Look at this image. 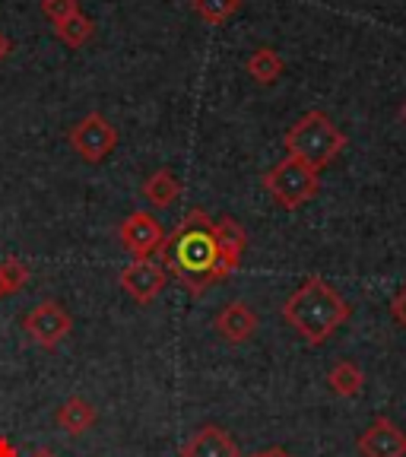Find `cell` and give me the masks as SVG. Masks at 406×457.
<instances>
[{
  "instance_id": "cell-1",
  "label": "cell",
  "mask_w": 406,
  "mask_h": 457,
  "mask_svg": "<svg viewBox=\"0 0 406 457\" xmlns=\"http://www.w3.org/2000/svg\"><path fill=\"white\" fill-rule=\"evenodd\" d=\"M159 254H162L165 273H171L191 295H203L216 283L232 277L242 264V257L220 251L213 220L203 210H191L178 222V228L165 236Z\"/></svg>"
},
{
  "instance_id": "cell-2",
  "label": "cell",
  "mask_w": 406,
  "mask_h": 457,
  "mask_svg": "<svg viewBox=\"0 0 406 457\" xmlns=\"http://www.w3.org/2000/svg\"><path fill=\"white\" fill-rule=\"evenodd\" d=\"M350 302L321 277H308L283 305L286 324L311 346L327 343L343 324L350 321Z\"/></svg>"
},
{
  "instance_id": "cell-3",
  "label": "cell",
  "mask_w": 406,
  "mask_h": 457,
  "mask_svg": "<svg viewBox=\"0 0 406 457\" xmlns=\"http://www.w3.org/2000/svg\"><path fill=\"white\" fill-rule=\"evenodd\" d=\"M286 153L299 162L311 165L314 171L327 169L343 150H346V134L330 121L324 112H305L283 137Z\"/></svg>"
},
{
  "instance_id": "cell-4",
  "label": "cell",
  "mask_w": 406,
  "mask_h": 457,
  "mask_svg": "<svg viewBox=\"0 0 406 457\" xmlns=\"http://www.w3.org/2000/svg\"><path fill=\"white\" fill-rule=\"evenodd\" d=\"M264 187L283 210H299L302 204H308L311 197H318L321 191V179L311 165L299 162V159L286 156L279 165H273L264 175Z\"/></svg>"
},
{
  "instance_id": "cell-5",
  "label": "cell",
  "mask_w": 406,
  "mask_h": 457,
  "mask_svg": "<svg viewBox=\"0 0 406 457\" xmlns=\"http://www.w3.org/2000/svg\"><path fill=\"white\" fill-rule=\"evenodd\" d=\"M67 140H70L73 153H77L83 162L99 165L102 159L112 156L114 146H118V130H114V124L108 121L105 114L93 112V114H86L83 121L73 124Z\"/></svg>"
},
{
  "instance_id": "cell-6",
  "label": "cell",
  "mask_w": 406,
  "mask_h": 457,
  "mask_svg": "<svg viewBox=\"0 0 406 457\" xmlns=\"http://www.w3.org/2000/svg\"><path fill=\"white\" fill-rule=\"evenodd\" d=\"M73 328V318L61 302H42L22 318V330L38 343L42 350H54L57 343H64Z\"/></svg>"
},
{
  "instance_id": "cell-7",
  "label": "cell",
  "mask_w": 406,
  "mask_h": 457,
  "mask_svg": "<svg viewBox=\"0 0 406 457\" xmlns=\"http://www.w3.org/2000/svg\"><path fill=\"white\" fill-rule=\"evenodd\" d=\"M165 286H169V273L153 257H137L134 264L121 270V289L137 305H150Z\"/></svg>"
},
{
  "instance_id": "cell-8",
  "label": "cell",
  "mask_w": 406,
  "mask_h": 457,
  "mask_svg": "<svg viewBox=\"0 0 406 457\" xmlns=\"http://www.w3.org/2000/svg\"><path fill=\"white\" fill-rule=\"evenodd\" d=\"M118 236H121V245L134 257H150V254H156V251L162 248L165 228L153 213H146V210H137V213H130L128 220L121 222Z\"/></svg>"
},
{
  "instance_id": "cell-9",
  "label": "cell",
  "mask_w": 406,
  "mask_h": 457,
  "mask_svg": "<svg viewBox=\"0 0 406 457\" xmlns=\"http://www.w3.org/2000/svg\"><path fill=\"white\" fill-rule=\"evenodd\" d=\"M362 457H406V432L387 416H378L356 442Z\"/></svg>"
},
{
  "instance_id": "cell-10",
  "label": "cell",
  "mask_w": 406,
  "mask_h": 457,
  "mask_svg": "<svg viewBox=\"0 0 406 457\" xmlns=\"http://www.w3.org/2000/svg\"><path fill=\"white\" fill-rule=\"evenodd\" d=\"M181 457H242L236 438L228 436L222 426H200L185 445Z\"/></svg>"
},
{
  "instance_id": "cell-11",
  "label": "cell",
  "mask_w": 406,
  "mask_h": 457,
  "mask_svg": "<svg viewBox=\"0 0 406 457\" xmlns=\"http://www.w3.org/2000/svg\"><path fill=\"white\" fill-rule=\"evenodd\" d=\"M216 334L222 337L226 343H248L251 337L257 334V314L251 312V305H244V302H232V305H226L220 314H216Z\"/></svg>"
},
{
  "instance_id": "cell-12",
  "label": "cell",
  "mask_w": 406,
  "mask_h": 457,
  "mask_svg": "<svg viewBox=\"0 0 406 457\" xmlns=\"http://www.w3.org/2000/svg\"><path fill=\"white\" fill-rule=\"evenodd\" d=\"M181 191H185V185H181V179L171 169H156L150 179L143 181V197H146V204H153L159 210H169L181 197Z\"/></svg>"
},
{
  "instance_id": "cell-13",
  "label": "cell",
  "mask_w": 406,
  "mask_h": 457,
  "mask_svg": "<svg viewBox=\"0 0 406 457\" xmlns=\"http://www.w3.org/2000/svg\"><path fill=\"white\" fill-rule=\"evenodd\" d=\"M57 426L64 428L67 436H83L86 428L95 426V407L86 397H70L57 410Z\"/></svg>"
},
{
  "instance_id": "cell-14",
  "label": "cell",
  "mask_w": 406,
  "mask_h": 457,
  "mask_svg": "<svg viewBox=\"0 0 406 457\" xmlns=\"http://www.w3.org/2000/svg\"><path fill=\"white\" fill-rule=\"evenodd\" d=\"M327 385H330V391L340 394V397H359L365 387V375L356 362L343 359V362H336L334 369L327 371Z\"/></svg>"
},
{
  "instance_id": "cell-15",
  "label": "cell",
  "mask_w": 406,
  "mask_h": 457,
  "mask_svg": "<svg viewBox=\"0 0 406 457\" xmlns=\"http://www.w3.org/2000/svg\"><path fill=\"white\" fill-rule=\"evenodd\" d=\"M213 236H216L220 251H226V254L242 257L244 248H248V232H244L242 222L232 220V216H222V220L213 222Z\"/></svg>"
},
{
  "instance_id": "cell-16",
  "label": "cell",
  "mask_w": 406,
  "mask_h": 457,
  "mask_svg": "<svg viewBox=\"0 0 406 457\" xmlns=\"http://www.w3.org/2000/svg\"><path fill=\"white\" fill-rule=\"evenodd\" d=\"M283 71H286L283 57H279L273 48H257L254 54L248 57V73H251V77H254L261 86L277 83V79L283 77Z\"/></svg>"
},
{
  "instance_id": "cell-17",
  "label": "cell",
  "mask_w": 406,
  "mask_h": 457,
  "mask_svg": "<svg viewBox=\"0 0 406 457\" xmlns=\"http://www.w3.org/2000/svg\"><path fill=\"white\" fill-rule=\"evenodd\" d=\"M54 32H57V38L67 45V48H83V45L95 36V22L89 20L86 13H77V16H70V20L57 22Z\"/></svg>"
},
{
  "instance_id": "cell-18",
  "label": "cell",
  "mask_w": 406,
  "mask_h": 457,
  "mask_svg": "<svg viewBox=\"0 0 406 457\" xmlns=\"http://www.w3.org/2000/svg\"><path fill=\"white\" fill-rule=\"evenodd\" d=\"M194 13L210 26H222L242 10V0H191Z\"/></svg>"
},
{
  "instance_id": "cell-19",
  "label": "cell",
  "mask_w": 406,
  "mask_h": 457,
  "mask_svg": "<svg viewBox=\"0 0 406 457\" xmlns=\"http://www.w3.org/2000/svg\"><path fill=\"white\" fill-rule=\"evenodd\" d=\"M0 277H4V286H7V295H13L29 283V267L22 261H16V257H7L0 264Z\"/></svg>"
},
{
  "instance_id": "cell-20",
  "label": "cell",
  "mask_w": 406,
  "mask_h": 457,
  "mask_svg": "<svg viewBox=\"0 0 406 457\" xmlns=\"http://www.w3.org/2000/svg\"><path fill=\"white\" fill-rule=\"evenodd\" d=\"M42 13L57 26V22H64V20H70V16L83 13V10H79V0H42Z\"/></svg>"
},
{
  "instance_id": "cell-21",
  "label": "cell",
  "mask_w": 406,
  "mask_h": 457,
  "mask_svg": "<svg viewBox=\"0 0 406 457\" xmlns=\"http://www.w3.org/2000/svg\"><path fill=\"white\" fill-rule=\"evenodd\" d=\"M391 314H394V318H397V321L406 328V286H403V289H400L397 295H394V302H391Z\"/></svg>"
},
{
  "instance_id": "cell-22",
  "label": "cell",
  "mask_w": 406,
  "mask_h": 457,
  "mask_svg": "<svg viewBox=\"0 0 406 457\" xmlns=\"http://www.w3.org/2000/svg\"><path fill=\"white\" fill-rule=\"evenodd\" d=\"M0 457H20V451H16V445L10 442L7 436H0Z\"/></svg>"
},
{
  "instance_id": "cell-23",
  "label": "cell",
  "mask_w": 406,
  "mask_h": 457,
  "mask_svg": "<svg viewBox=\"0 0 406 457\" xmlns=\"http://www.w3.org/2000/svg\"><path fill=\"white\" fill-rule=\"evenodd\" d=\"M7 57H10V38L4 36V32H0V64H4Z\"/></svg>"
},
{
  "instance_id": "cell-24",
  "label": "cell",
  "mask_w": 406,
  "mask_h": 457,
  "mask_svg": "<svg viewBox=\"0 0 406 457\" xmlns=\"http://www.w3.org/2000/svg\"><path fill=\"white\" fill-rule=\"evenodd\" d=\"M261 457H293L286 448H267V451H261Z\"/></svg>"
},
{
  "instance_id": "cell-25",
  "label": "cell",
  "mask_w": 406,
  "mask_h": 457,
  "mask_svg": "<svg viewBox=\"0 0 406 457\" xmlns=\"http://www.w3.org/2000/svg\"><path fill=\"white\" fill-rule=\"evenodd\" d=\"M32 457H57L51 448H38V451H32Z\"/></svg>"
},
{
  "instance_id": "cell-26",
  "label": "cell",
  "mask_w": 406,
  "mask_h": 457,
  "mask_svg": "<svg viewBox=\"0 0 406 457\" xmlns=\"http://www.w3.org/2000/svg\"><path fill=\"white\" fill-rule=\"evenodd\" d=\"M4 295H7V286H4V277H0V299H4Z\"/></svg>"
},
{
  "instance_id": "cell-27",
  "label": "cell",
  "mask_w": 406,
  "mask_h": 457,
  "mask_svg": "<svg viewBox=\"0 0 406 457\" xmlns=\"http://www.w3.org/2000/svg\"><path fill=\"white\" fill-rule=\"evenodd\" d=\"M400 118H403V124H406V102H403V108H400Z\"/></svg>"
},
{
  "instance_id": "cell-28",
  "label": "cell",
  "mask_w": 406,
  "mask_h": 457,
  "mask_svg": "<svg viewBox=\"0 0 406 457\" xmlns=\"http://www.w3.org/2000/svg\"><path fill=\"white\" fill-rule=\"evenodd\" d=\"M248 457H261V454H248Z\"/></svg>"
}]
</instances>
